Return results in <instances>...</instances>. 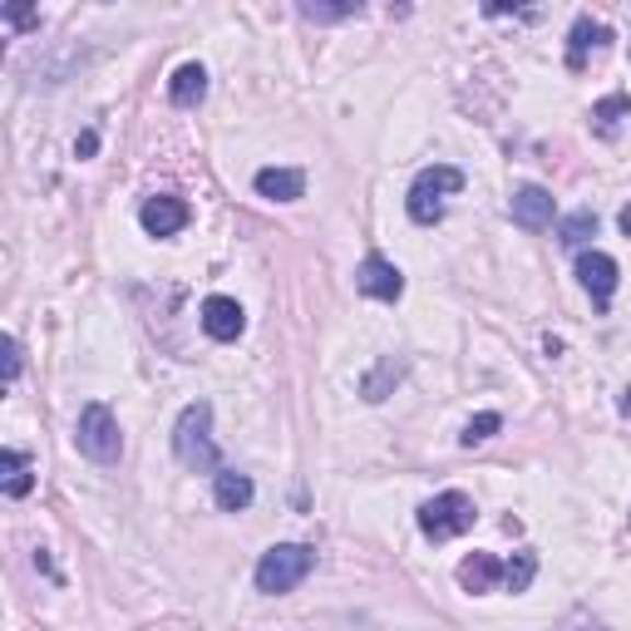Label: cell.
Returning <instances> with one entry per match:
<instances>
[{"instance_id": "4316f807", "label": "cell", "mask_w": 631, "mask_h": 631, "mask_svg": "<svg viewBox=\"0 0 631 631\" xmlns=\"http://www.w3.org/2000/svg\"><path fill=\"white\" fill-rule=\"evenodd\" d=\"M35 567H39V572H45V577H55V582H59V572H55V562H49V552H45V548H39V552H35Z\"/></svg>"}, {"instance_id": "7a4b0ae2", "label": "cell", "mask_w": 631, "mask_h": 631, "mask_svg": "<svg viewBox=\"0 0 631 631\" xmlns=\"http://www.w3.org/2000/svg\"><path fill=\"white\" fill-rule=\"evenodd\" d=\"M311 567H316V548H306V542H276V548H266L256 558V592L282 597V592L301 587L311 577Z\"/></svg>"}, {"instance_id": "ac0fdd59", "label": "cell", "mask_w": 631, "mask_h": 631, "mask_svg": "<svg viewBox=\"0 0 631 631\" xmlns=\"http://www.w3.org/2000/svg\"><path fill=\"white\" fill-rule=\"evenodd\" d=\"M400 375H404V365L385 355V360L375 365V370H370V375H365V380H360V394H365V400H370V404H380L385 394H390V385L400 380Z\"/></svg>"}, {"instance_id": "d4e9b609", "label": "cell", "mask_w": 631, "mask_h": 631, "mask_svg": "<svg viewBox=\"0 0 631 631\" xmlns=\"http://www.w3.org/2000/svg\"><path fill=\"white\" fill-rule=\"evenodd\" d=\"M20 365H25V351H20L15 335H5V385L20 380Z\"/></svg>"}, {"instance_id": "484cf974", "label": "cell", "mask_w": 631, "mask_h": 631, "mask_svg": "<svg viewBox=\"0 0 631 631\" xmlns=\"http://www.w3.org/2000/svg\"><path fill=\"white\" fill-rule=\"evenodd\" d=\"M94 148H99V134H94V128H84V134L74 138V153L79 158H94Z\"/></svg>"}, {"instance_id": "2e32d148", "label": "cell", "mask_w": 631, "mask_h": 631, "mask_svg": "<svg viewBox=\"0 0 631 631\" xmlns=\"http://www.w3.org/2000/svg\"><path fill=\"white\" fill-rule=\"evenodd\" d=\"M365 0H301V15L316 20V25H335V20L360 15Z\"/></svg>"}, {"instance_id": "603a6c76", "label": "cell", "mask_w": 631, "mask_h": 631, "mask_svg": "<svg viewBox=\"0 0 631 631\" xmlns=\"http://www.w3.org/2000/svg\"><path fill=\"white\" fill-rule=\"evenodd\" d=\"M621 114H631V99L627 94H611V99H601V104L592 108V118H597L601 134H611V124H617Z\"/></svg>"}, {"instance_id": "52a82bcc", "label": "cell", "mask_w": 631, "mask_h": 631, "mask_svg": "<svg viewBox=\"0 0 631 631\" xmlns=\"http://www.w3.org/2000/svg\"><path fill=\"white\" fill-rule=\"evenodd\" d=\"M508 213H513V222H518L523 232H542V227H552V193L538 187V183H523L518 193H513Z\"/></svg>"}, {"instance_id": "8992f818", "label": "cell", "mask_w": 631, "mask_h": 631, "mask_svg": "<svg viewBox=\"0 0 631 631\" xmlns=\"http://www.w3.org/2000/svg\"><path fill=\"white\" fill-rule=\"evenodd\" d=\"M355 286H360V296H370V301H400L404 272L394 262H385V256H365L360 272H355Z\"/></svg>"}, {"instance_id": "6da1fadb", "label": "cell", "mask_w": 631, "mask_h": 631, "mask_svg": "<svg viewBox=\"0 0 631 631\" xmlns=\"http://www.w3.org/2000/svg\"><path fill=\"white\" fill-rule=\"evenodd\" d=\"M173 454H177V463L193 469V473H217V469H222L217 444H213V404H207V400H193L183 414H177Z\"/></svg>"}, {"instance_id": "9a60e30c", "label": "cell", "mask_w": 631, "mask_h": 631, "mask_svg": "<svg viewBox=\"0 0 631 631\" xmlns=\"http://www.w3.org/2000/svg\"><path fill=\"white\" fill-rule=\"evenodd\" d=\"M0 473H5V483H0V489H5V498H25V493L35 489L30 459H25L20 449H5V454H0Z\"/></svg>"}, {"instance_id": "5b68a950", "label": "cell", "mask_w": 631, "mask_h": 631, "mask_svg": "<svg viewBox=\"0 0 631 631\" xmlns=\"http://www.w3.org/2000/svg\"><path fill=\"white\" fill-rule=\"evenodd\" d=\"M459 187H463V173H459V168L434 163V168H424V173L410 183V197H404V207H410V217H414L420 227H434V222L444 217V197L459 193Z\"/></svg>"}, {"instance_id": "44dd1931", "label": "cell", "mask_w": 631, "mask_h": 631, "mask_svg": "<svg viewBox=\"0 0 631 631\" xmlns=\"http://www.w3.org/2000/svg\"><path fill=\"white\" fill-rule=\"evenodd\" d=\"M503 429V414H493V410H483V414H473L469 424H463V434H459V444L463 449H473V444H483V439H493V434Z\"/></svg>"}, {"instance_id": "7402d4cb", "label": "cell", "mask_w": 631, "mask_h": 631, "mask_svg": "<svg viewBox=\"0 0 631 631\" xmlns=\"http://www.w3.org/2000/svg\"><path fill=\"white\" fill-rule=\"evenodd\" d=\"M5 25L15 30V35L39 30V5H35V0H5Z\"/></svg>"}, {"instance_id": "3957f363", "label": "cell", "mask_w": 631, "mask_h": 631, "mask_svg": "<svg viewBox=\"0 0 631 631\" xmlns=\"http://www.w3.org/2000/svg\"><path fill=\"white\" fill-rule=\"evenodd\" d=\"M74 444L79 454H84L89 463H118V454H124V434H118V420L108 404H84L79 410V424H74Z\"/></svg>"}, {"instance_id": "f546056e", "label": "cell", "mask_w": 631, "mask_h": 631, "mask_svg": "<svg viewBox=\"0 0 631 631\" xmlns=\"http://www.w3.org/2000/svg\"><path fill=\"white\" fill-rule=\"evenodd\" d=\"M621 410H631V385H627V394H621Z\"/></svg>"}, {"instance_id": "d6986e66", "label": "cell", "mask_w": 631, "mask_h": 631, "mask_svg": "<svg viewBox=\"0 0 631 631\" xmlns=\"http://www.w3.org/2000/svg\"><path fill=\"white\" fill-rule=\"evenodd\" d=\"M558 237H562V246H577L582 252V246L597 237V213H587V207H582V213H567L558 227Z\"/></svg>"}, {"instance_id": "30bf717a", "label": "cell", "mask_w": 631, "mask_h": 631, "mask_svg": "<svg viewBox=\"0 0 631 631\" xmlns=\"http://www.w3.org/2000/svg\"><path fill=\"white\" fill-rule=\"evenodd\" d=\"M203 331L213 341H237L246 331V311L232 301V296H207L203 301Z\"/></svg>"}, {"instance_id": "277c9868", "label": "cell", "mask_w": 631, "mask_h": 631, "mask_svg": "<svg viewBox=\"0 0 631 631\" xmlns=\"http://www.w3.org/2000/svg\"><path fill=\"white\" fill-rule=\"evenodd\" d=\"M473 518H479V513H473V498L459 489H444V493H434V498L420 503V532L429 542L459 538V532L473 528Z\"/></svg>"}, {"instance_id": "9c48e42d", "label": "cell", "mask_w": 631, "mask_h": 631, "mask_svg": "<svg viewBox=\"0 0 631 631\" xmlns=\"http://www.w3.org/2000/svg\"><path fill=\"white\" fill-rule=\"evenodd\" d=\"M187 203L183 197H148L144 203V213H138V222H144V232L148 237H173V232H183L187 227Z\"/></svg>"}, {"instance_id": "7c38bea8", "label": "cell", "mask_w": 631, "mask_h": 631, "mask_svg": "<svg viewBox=\"0 0 631 631\" xmlns=\"http://www.w3.org/2000/svg\"><path fill=\"white\" fill-rule=\"evenodd\" d=\"M256 193L272 197V203H296V197H306V173L301 168H262Z\"/></svg>"}, {"instance_id": "ffe728a7", "label": "cell", "mask_w": 631, "mask_h": 631, "mask_svg": "<svg viewBox=\"0 0 631 631\" xmlns=\"http://www.w3.org/2000/svg\"><path fill=\"white\" fill-rule=\"evenodd\" d=\"M538 577V552H518L513 562H503V587L508 592H528Z\"/></svg>"}, {"instance_id": "cb8c5ba5", "label": "cell", "mask_w": 631, "mask_h": 631, "mask_svg": "<svg viewBox=\"0 0 631 631\" xmlns=\"http://www.w3.org/2000/svg\"><path fill=\"white\" fill-rule=\"evenodd\" d=\"M483 15H523V20H532L538 15V0H483Z\"/></svg>"}, {"instance_id": "5bb4252c", "label": "cell", "mask_w": 631, "mask_h": 631, "mask_svg": "<svg viewBox=\"0 0 631 631\" xmlns=\"http://www.w3.org/2000/svg\"><path fill=\"white\" fill-rule=\"evenodd\" d=\"M168 99L177 108H197L207 99V69L203 65H183L173 79H168Z\"/></svg>"}, {"instance_id": "8fae6325", "label": "cell", "mask_w": 631, "mask_h": 631, "mask_svg": "<svg viewBox=\"0 0 631 631\" xmlns=\"http://www.w3.org/2000/svg\"><path fill=\"white\" fill-rule=\"evenodd\" d=\"M503 582V562L493 558V552H469V558L459 562V587L473 592V597H483V592H493Z\"/></svg>"}, {"instance_id": "4fadbf2b", "label": "cell", "mask_w": 631, "mask_h": 631, "mask_svg": "<svg viewBox=\"0 0 631 631\" xmlns=\"http://www.w3.org/2000/svg\"><path fill=\"white\" fill-rule=\"evenodd\" d=\"M252 479L246 473H237V469H217L213 473V498H217V508L222 513H242L246 503H252Z\"/></svg>"}, {"instance_id": "ba28073f", "label": "cell", "mask_w": 631, "mask_h": 631, "mask_svg": "<svg viewBox=\"0 0 631 631\" xmlns=\"http://www.w3.org/2000/svg\"><path fill=\"white\" fill-rule=\"evenodd\" d=\"M577 282L587 286L592 301L607 306V301H611V291H617V262H611L607 252H597V246H592V252H582V256H577Z\"/></svg>"}, {"instance_id": "f1b7e54d", "label": "cell", "mask_w": 631, "mask_h": 631, "mask_svg": "<svg viewBox=\"0 0 631 631\" xmlns=\"http://www.w3.org/2000/svg\"><path fill=\"white\" fill-rule=\"evenodd\" d=\"M617 222H621V232L631 237V207H621V217H617Z\"/></svg>"}, {"instance_id": "83f0119b", "label": "cell", "mask_w": 631, "mask_h": 631, "mask_svg": "<svg viewBox=\"0 0 631 631\" xmlns=\"http://www.w3.org/2000/svg\"><path fill=\"white\" fill-rule=\"evenodd\" d=\"M385 10H390L394 20H404V15H410V0H385Z\"/></svg>"}, {"instance_id": "e0dca14e", "label": "cell", "mask_w": 631, "mask_h": 631, "mask_svg": "<svg viewBox=\"0 0 631 631\" xmlns=\"http://www.w3.org/2000/svg\"><path fill=\"white\" fill-rule=\"evenodd\" d=\"M607 39H611L607 25L577 20V25H572V45H567V69H582V59H587V45H607Z\"/></svg>"}]
</instances>
